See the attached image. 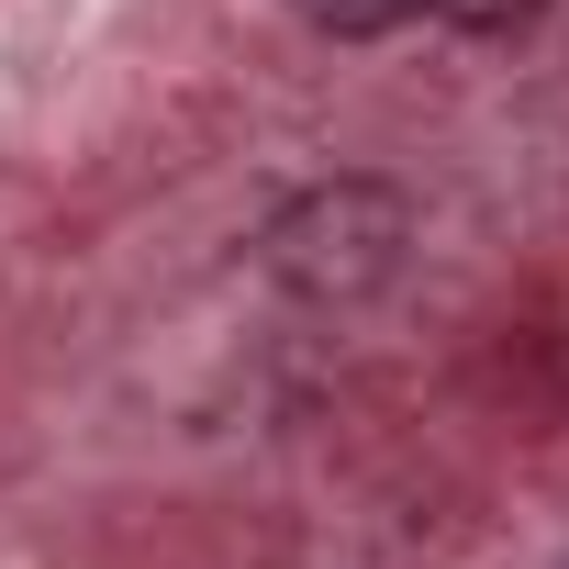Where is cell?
Wrapping results in <instances>:
<instances>
[{"instance_id":"obj_3","label":"cell","mask_w":569,"mask_h":569,"mask_svg":"<svg viewBox=\"0 0 569 569\" xmlns=\"http://www.w3.org/2000/svg\"><path fill=\"white\" fill-rule=\"evenodd\" d=\"M436 12L458 23V34H513V23H536L547 0H436Z\"/></svg>"},{"instance_id":"obj_2","label":"cell","mask_w":569,"mask_h":569,"mask_svg":"<svg viewBox=\"0 0 569 569\" xmlns=\"http://www.w3.org/2000/svg\"><path fill=\"white\" fill-rule=\"evenodd\" d=\"M291 12H302L313 34H347V46H369V34H391V23H413L425 0H291Z\"/></svg>"},{"instance_id":"obj_1","label":"cell","mask_w":569,"mask_h":569,"mask_svg":"<svg viewBox=\"0 0 569 569\" xmlns=\"http://www.w3.org/2000/svg\"><path fill=\"white\" fill-rule=\"evenodd\" d=\"M391 257H402V201L391 190H313L268 234V268L291 279V291H336V302L391 279Z\"/></svg>"}]
</instances>
